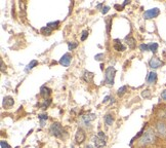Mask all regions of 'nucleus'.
<instances>
[{
	"instance_id": "obj_1",
	"label": "nucleus",
	"mask_w": 166,
	"mask_h": 148,
	"mask_svg": "<svg viewBox=\"0 0 166 148\" xmlns=\"http://www.w3.org/2000/svg\"><path fill=\"white\" fill-rule=\"evenodd\" d=\"M155 139H156L155 131H154L153 129H148L142 135V137L140 138L138 143H140V145H142V146H145V145H149V144L154 143Z\"/></svg>"
},
{
	"instance_id": "obj_2",
	"label": "nucleus",
	"mask_w": 166,
	"mask_h": 148,
	"mask_svg": "<svg viewBox=\"0 0 166 148\" xmlns=\"http://www.w3.org/2000/svg\"><path fill=\"white\" fill-rule=\"evenodd\" d=\"M115 74H116V69L112 66L107 68L106 70V76H105V82L108 83L110 85H114V78H115Z\"/></svg>"
},
{
	"instance_id": "obj_3",
	"label": "nucleus",
	"mask_w": 166,
	"mask_h": 148,
	"mask_svg": "<svg viewBox=\"0 0 166 148\" xmlns=\"http://www.w3.org/2000/svg\"><path fill=\"white\" fill-rule=\"evenodd\" d=\"M63 132H64V130H63L62 124H59V122H54V124H52L50 127H49V133H50L52 136H54V137H61Z\"/></svg>"
},
{
	"instance_id": "obj_4",
	"label": "nucleus",
	"mask_w": 166,
	"mask_h": 148,
	"mask_svg": "<svg viewBox=\"0 0 166 148\" xmlns=\"http://www.w3.org/2000/svg\"><path fill=\"white\" fill-rule=\"evenodd\" d=\"M94 142L97 148L103 147L106 145V136H105L104 132H99V134L94 138Z\"/></svg>"
},
{
	"instance_id": "obj_5",
	"label": "nucleus",
	"mask_w": 166,
	"mask_h": 148,
	"mask_svg": "<svg viewBox=\"0 0 166 148\" xmlns=\"http://www.w3.org/2000/svg\"><path fill=\"white\" fill-rule=\"evenodd\" d=\"M159 13H160V10L159 8H151V10H146L144 13V18L146 20H149V19H154V18L158 17Z\"/></svg>"
},
{
	"instance_id": "obj_6",
	"label": "nucleus",
	"mask_w": 166,
	"mask_h": 148,
	"mask_svg": "<svg viewBox=\"0 0 166 148\" xmlns=\"http://www.w3.org/2000/svg\"><path fill=\"white\" fill-rule=\"evenodd\" d=\"M84 140H85V133L81 127H79L76 132V135H75V141H76L77 144H81V143H83Z\"/></svg>"
},
{
	"instance_id": "obj_7",
	"label": "nucleus",
	"mask_w": 166,
	"mask_h": 148,
	"mask_svg": "<svg viewBox=\"0 0 166 148\" xmlns=\"http://www.w3.org/2000/svg\"><path fill=\"white\" fill-rule=\"evenodd\" d=\"M156 131L160 137H166V124L164 122H158L156 126Z\"/></svg>"
},
{
	"instance_id": "obj_8",
	"label": "nucleus",
	"mask_w": 166,
	"mask_h": 148,
	"mask_svg": "<svg viewBox=\"0 0 166 148\" xmlns=\"http://www.w3.org/2000/svg\"><path fill=\"white\" fill-rule=\"evenodd\" d=\"M71 59H72V57H71V54H70L69 53L65 54L62 57V58H61L60 64L63 66V67H69L70 63H71Z\"/></svg>"
},
{
	"instance_id": "obj_9",
	"label": "nucleus",
	"mask_w": 166,
	"mask_h": 148,
	"mask_svg": "<svg viewBox=\"0 0 166 148\" xmlns=\"http://www.w3.org/2000/svg\"><path fill=\"white\" fill-rule=\"evenodd\" d=\"M149 65H150V67L153 68V69H157V68L161 67V66L163 65V62L161 60H159L158 58L154 57V58H152L151 60H150Z\"/></svg>"
},
{
	"instance_id": "obj_10",
	"label": "nucleus",
	"mask_w": 166,
	"mask_h": 148,
	"mask_svg": "<svg viewBox=\"0 0 166 148\" xmlns=\"http://www.w3.org/2000/svg\"><path fill=\"white\" fill-rule=\"evenodd\" d=\"M95 118H97V115L90 113V114H86V115H84V116H82V121L85 126H87V124H89L91 121H94Z\"/></svg>"
},
{
	"instance_id": "obj_11",
	"label": "nucleus",
	"mask_w": 166,
	"mask_h": 148,
	"mask_svg": "<svg viewBox=\"0 0 166 148\" xmlns=\"http://www.w3.org/2000/svg\"><path fill=\"white\" fill-rule=\"evenodd\" d=\"M15 104V101H13V98H11L10 96H6L3 99V106L5 108H10L11 106Z\"/></svg>"
},
{
	"instance_id": "obj_12",
	"label": "nucleus",
	"mask_w": 166,
	"mask_h": 148,
	"mask_svg": "<svg viewBox=\"0 0 166 148\" xmlns=\"http://www.w3.org/2000/svg\"><path fill=\"white\" fill-rule=\"evenodd\" d=\"M50 93H51V90L48 88H46V86H42L41 91H40V95H41V97L44 98L45 100L48 99V97L50 96Z\"/></svg>"
},
{
	"instance_id": "obj_13",
	"label": "nucleus",
	"mask_w": 166,
	"mask_h": 148,
	"mask_svg": "<svg viewBox=\"0 0 166 148\" xmlns=\"http://www.w3.org/2000/svg\"><path fill=\"white\" fill-rule=\"evenodd\" d=\"M114 49H116V51H118V52H123L126 49V46L125 45H123L121 43V41H120L119 39H115L114 40Z\"/></svg>"
},
{
	"instance_id": "obj_14",
	"label": "nucleus",
	"mask_w": 166,
	"mask_h": 148,
	"mask_svg": "<svg viewBox=\"0 0 166 148\" xmlns=\"http://www.w3.org/2000/svg\"><path fill=\"white\" fill-rule=\"evenodd\" d=\"M156 80H157V73L156 72H150L147 77L148 83H154L156 82Z\"/></svg>"
},
{
	"instance_id": "obj_15",
	"label": "nucleus",
	"mask_w": 166,
	"mask_h": 148,
	"mask_svg": "<svg viewBox=\"0 0 166 148\" xmlns=\"http://www.w3.org/2000/svg\"><path fill=\"white\" fill-rule=\"evenodd\" d=\"M94 74L92 73V72H89V71H85L83 74V78L85 81H87V82H91L92 79H94Z\"/></svg>"
},
{
	"instance_id": "obj_16",
	"label": "nucleus",
	"mask_w": 166,
	"mask_h": 148,
	"mask_svg": "<svg viewBox=\"0 0 166 148\" xmlns=\"http://www.w3.org/2000/svg\"><path fill=\"white\" fill-rule=\"evenodd\" d=\"M126 41H127V45H128L129 49H135V38L130 37V36H126Z\"/></svg>"
},
{
	"instance_id": "obj_17",
	"label": "nucleus",
	"mask_w": 166,
	"mask_h": 148,
	"mask_svg": "<svg viewBox=\"0 0 166 148\" xmlns=\"http://www.w3.org/2000/svg\"><path fill=\"white\" fill-rule=\"evenodd\" d=\"M38 65V61H36V60H32L30 63L27 65V67H26V71L28 72V71H30V70L33 69L34 67H36V66Z\"/></svg>"
},
{
	"instance_id": "obj_18",
	"label": "nucleus",
	"mask_w": 166,
	"mask_h": 148,
	"mask_svg": "<svg viewBox=\"0 0 166 148\" xmlns=\"http://www.w3.org/2000/svg\"><path fill=\"white\" fill-rule=\"evenodd\" d=\"M105 124H107V126H112L113 124V117L111 114H107L106 116H105Z\"/></svg>"
},
{
	"instance_id": "obj_19",
	"label": "nucleus",
	"mask_w": 166,
	"mask_h": 148,
	"mask_svg": "<svg viewBox=\"0 0 166 148\" xmlns=\"http://www.w3.org/2000/svg\"><path fill=\"white\" fill-rule=\"evenodd\" d=\"M52 32V29H50L49 27H43V28H41V33L43 34V35H50Z\"/></svg>"
},
{
	"instance_id": "obj_20",
	"label": "nucleus",
	"mask_w": 166,
	"mask_h": 148,
	"mask_svg": "<svg viewBox=\"0 0 166 148\" xmlns=\"http://www.w3.org/2000/svg\"><path fill=\"white\" fill-rule=\"evenodd\" d=\"M59 25H60V21H56V22H50V23H48V24L46 25L47 27H49L50 29H56L59 27Z\"/></svg>"
},
{
	"instance_id": "obj_21",
	"label": "nucleus",
	"mask_w": 166,
	"mask_h": 148,
	"mask_svg": "<svg viewBox=\"0 0 166 148\" xmlns=\"http://www.w3.org/2000/svg\"><path fill=\"white\" fill-rule=\"evenodd\" d=\"M126 91H127V86L126 85H123V86H121V88L118 90V92H117V95L119 96V97H121V96H123L125 93H126Z\"/></svg>"
},
{
	"instance_id": "obj_22",
	"label": "nucleus",
	"mask_w": 166,
	"mask_h": 148,
	"mask_svg": "<svg viewBox=\"0 0 166 148\" xmlns=\"http://www.w3.org/2000/svg\"><path fill=\"white\" fill-rule=\"evenodd\" d=\"M38 117H39V119H40V124H41V127H44L45 120H47V118H48V116H47L46 114H40Z\"/></svg>"
},
{
	"instance_id": "obj_23",
	"label": "nucleus",
	"mask_w": 166,
	"mask_h": 148,
	"mask_svg": "<svg viewBox=\"0 0 166 148\" xmlns=\"http://www.w3.org/2000/svg\"><path fill=\"white\" fill-rule=\"evenodd\" d=\"M77 45H78L77 42H68V49H69V51H73L74 49H76Z\"/></svg>"
},
{
	"instance_id": "obj_24",
	"label": "nucleus",
	"mask_w": 166,
	"mask_h": 148,
	"mask_svg": "<svg viewBox=\"0 0 166 148\" xmlns=\"http://www.w3.org/2000/svg\"><path fill=\"white\" fill-rule=\"evenodd\" d=\"M157 49H158V43H152V44H150V51L151 52L156 53Z\"/></svg>"
},
{
	"instance_id": "obj_25",
	"label": "nucleus",
	"mask_w": 166,
	"mask_h": 148,
	"mask_svg": "<svg viewBox=\"0 0 166 148\" xmlns=\"http://www.w3.org/2000/svg\"><path fill=\"white\" fill-rule=\"evenodd\" d=\"M50 103H51V100L50 99H46L44 101V103H43L42 105H41V108L42 109H46L47 107L49 106V104H50Z\"/></svg>"
},
{
	"instance_id": "obj_26",
	"label": "nucleus",
	"mask_w": 166,
	"mask_h": 148,
	"mask_svg": "<svg viewBox=\"0 0 166 148\" xmlns=\"http://www.w3.org/2000/svg\"><path fill=\"white\" fill-rule=\"evenodd\" d=\"M140 51H143V52L150 51V44H140Z\"/></svg>"
},
{
	"instance_id": "obj_27",
	"label": "nucleus",
	"mask_w": 166,
	"mask_h": 148,
	"mask_svg": "<svg viewBox=\"0 0 166 148\" xmlns=\"http://www.w3.org/2000/svg\"><path fill=\"white\" fill-rule=\"evenodd\" d=\"M106 24H107V32H110V27H111V24H112V18L110 17V19L107 20L106 21Z\"/></svg>"
},
{
	"instance_id": "obj_28",
	"label": "nucleus",
	"mask_w": 166,
	"mask_h": 148,
	"mask_svg": "<svg viewBox=\"0 0 166 148\" xmlns=\"http://www.w3.org/2000/svg\"><path fill=\"white\" fill-rule=\"evenodd\" d=\"M87 36H88V31L87 30L82 31V35H81V41H84V40H86Z\"/></svg>"
},
{
	"instance_id": "obj_29",
	"label": "nucleus",
	"mask_w": 166,
	"mask_h": 148,
	"mask_svg": "<svg viewBox=\"0 0 166 148\" xmlns=\"http://www.w3.org/2000/svg\"><path fill=\"white\" fill-rule=\"evenodd\" d=\"M104 58H105L104 54H95V57H94L95 61H102Z\"/></svg>"
},
{
	"instance_id": "obj_30",
	"label": "nucleus",
	"mask_w": 166,
	"mask_h": 148,
	"mask_svg": "<svg viewBox=\"0 0 166 148\" xmlns=\"http://www.w3.org/2000/svg\"><path fill=\"white\" fill-rule=\"evenodd\" d=\"M109 10H110V6L105 5V6H103V8H102V13H103V15H106Z\"/></svg>"
},
{
	"instance_id": "obj_31",
	"label": "nucleus",
	"mask_w": 166,
	"mask_h": 148,
	"mask_svg": "<svg viewBox=\"0 0 166 148\" xmlns=\"http://www.w3.org/2000/svg\"><path fill=\"white\" fill-rule=\"evenodd\" d=\"M0 145H1V148H10V145H8L5 141H1V142H0Z\"/></svg>"
},
{
	"instance_id": "obj_32",
	"label": "nucleus",
	"mask_w": 166,
	"mask_h": 148,
	"mask_svg": "<svg viewBox=\"0 0 166 148\" xmlns=\"http://www.w3.org/2000/svg\"><path fill=\"white\" fill-rule=\"evenodd\" d=\"M142 96L144 98H148V97H150V91L149 90H146V91H144V92H143V94H142Z\"/></svg>"
},
{
	"instance_id": "obj_33",
	"label": "nucleus",
	"mask_w": 166,
	"mask_h": 148,
	"mask_svg": "<svg viewBox=\"0 0 166 148\" xmlns=\"http://www.w3.org/2000/svg\"><path fill=\"white\" fill-rule=\"evenodd\" d=\"M161 98H162L164 101H166V90L162 92V94H161Z\"/></svg>"
},
{
	"instance_id": "obj_34",
	"label": "nucleus",
	"mask_w": 166,
	"mask_h": 148,
	"mask_svg": "<svg viewBox=\"0 0 166 148\" xmlns=\"http://www.w3.org/2000/svg\"><path fill=\"white\" fill-rule=\"evenodd\" d=\"M112 97H110V96H107V97H105L104 98V101H103V103H107V102L109 101V99H111Z\"/></svg>"
},
{
	"instance_id": "obj_35",
	"label": "nucleus",
	"mask_w": 166,
	"mask_h": 148,
	"mask_svg": "<svg viewBox=\"0 0 166 148\" xmlns=\"http://www.w3.org/2000/svg\"><path fill=\"white\" fill-rule=\"evenodd\" d=\"M0 63H1V71H2V72H4V67H5V66H4L3 60H1V61H0Z\"/></svg>"
},
{
	"instance_id": "obj_36",
	"label": "nucleus",
	"mask_w": 166,
	"mask_h": 148,
	"mask_svg": "<svg viewBox=\"0 0 166 148\" xmlns=\"http://www.w3.org/2000/svg\"><path fill=\"white\" fill-rule=\"evenodd\" d=\"M115 7H116V8H118L117 10H122V8H123V6H119V5H117V4H116Z\"/></svg>"
},
{
	"instance_id": "obj_37",
	"label": "nucleus",
	"mask_w": 166,
	"mask_h": 148,
	"mask_svg": "<svg viewBox=\"0 0 166 148\" xmlns=\"http://www.w3.org/2000/svg\"><path fill=\"white\" fill-rule=\"evenodd\" d=\"M127 3H129V1H128V0H125V1H124V3L123 4H122V6H123V7H124V6L125 5H126V4Z\"/></svg>"
},
{
	"instance_id": "obj_38",
	"label": "nucleus",
	"mask_w": 166,
	"mask_h": 148,
	"mask_svg": "<svg viewBox=\"0 0 166 148\" xmlns=\"http://www.w3.org/2000/svg\"><path fill=\"white\" fill-rule=\"evenodd\" d=\"M86 148H94V146H92V145H87Z\"/></svg>"
}]
</instances>
